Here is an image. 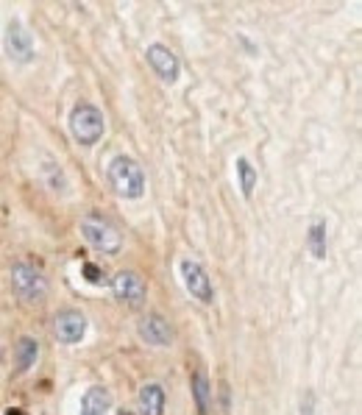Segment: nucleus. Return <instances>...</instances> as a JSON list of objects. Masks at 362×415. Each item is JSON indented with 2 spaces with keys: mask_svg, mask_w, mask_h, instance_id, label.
<instances>
[{
  "mask_svg": "<svg viewBox=\"0 0 362 415\" xmlns=\"http://www.w3.org/2000/svg\"><path fill=\"white\" fill-rule=\"evenodd\" d=\"M106 179L120 198L134 201V198H142L145 192V173L131 156H114L106 168Z\"/></svg>",
  "mask_w": 362,
  "mask_h": 415,
  "instance_id": "f257e3e1",
  "label": "nucleus"
},
{
  "mask_svg": "<svg viewBox=\"0 0 362 415\" xmlns=\"http://www.w3.org/2000/svg\"><path fill=\"white\" fill-rule=\"evenodd\" d=\"M70 131L76 136V143L81 145H95L103 131H106V123H103V114L98 106L92 103H79L70 114Z\"/></svg>",
  "mask_w": 362,
  "mask_h": 415,
  "instance_id": "f03ea898",
  "label": "nucleus"
},
{
  "mask_svg": "<svg viewBox=\"0 0 362 415\" xmlns=\"http://www.w3.org/2000/svg\"><path fill=\"white\" fill-rule=\"evenodd\" d=\"M81 234H84V240H87L95 251H101V254L114 256V254H120V248H123L120 232H117L106 218H101V215H87V218L81 221Z\"/></svg>",
  "mask_w": 362,
  "mask_h": 415,
  "instance_id": "7ed1b4c3",
  "label": "nucleus"
},
{
  "mask_svg": "<svg viewBox=\"0 0 362 415\" xmlns=\"http://www.w3.org/2000/svg\"><path fill=\"white\" fill-rule=\"evenodd\" d=\"M12 287L14 293L26 301V304H37L48 296V279H45V273L28 262H17L12 267Z\"/></svg>",
  "mask_w": 362,
  "mask_h": 415,
  "instance_id": "20e7f679",
  "label": "nucleus"
},
{
  "mask_svg": "<svg viewBox=\"0 0 362 415\" xmlns=\"http://www.w3.org/2000/svg\"><path fill=\"white\" fill-rule=\"evenodd\" d=\"M181 270V279H184V287L192 298H198L201 304H212L214 293H212V282H209V273L195 262V259H181L179 265Z\"/></svg>",
  "mask_w": 362,
  "mask_h": 415,
  "instance_id": "39448f33",
  "label": "nucleus"
},
{
  "mask_svg": "<svg viewBox=\"0 0 362 415\" xmlns=\"http://www.w3.org/2000/svg\"><path fill=\"white\" fill-rule=\"evenodd\" d=\"M145 59H148V64H151V70L165 81V84H176L179 81V73H181V61H179V56L170 50V48H165V45H148V50H145Z\"/></svg>",
  "mask_w": 362,
  "mask_h": 415,
  "instance_id": "423d86ee",
  "label": "nucleus"
},
{
  "mask_svg": "<svg viewBox=\"0 0 362 415\" xmlns=\"http://www.w3.org/2000/svg\"><path fill=\"white\" fill-rule=\"evenodd\" d=\"M112 293L117 301L128 304V307H139L148 296V287H145L142 276L134 273V270H120L114 279H112Z\"/></svg>",
  "mask_w": 362,
  "mask_h": 415,
  "instance_id": "0eeeda50",
  "label": "nucleus"
},
{
  "mask_svg": "<svg viewBox=\"0 0 362 415\" xmlns=\"http://www.w3.org/2000/svg\"><path fill=\"white\" fill-rule=\"evenodd\" d=\"M53 332H56V340L64 343V345H76L84 340L87 334V318L79 312V310H61L53 321Z\"/></svg>",
  "mask_w": 362,
  "mask_h": 415,
  "instance_id": "6e6552de",
  "label": "nucleus"
},
{
  "mask_svg": "<svg viewBox=\"0 0 362 415\" xmlns=\"http://www.w3.org/2000/svg\"><path fill=\"white\" fill-rule=\"evenodd\" d=\"M3 45H6V53L12 61L17 64H28L34 59V39L31 34L23 28V23L12 20L9 28H6V37H3Z\"/></svg>",
  "mask_w": 362,
  "mask_h": 415,
  "instance_id": "1a4fd4ad",
  "label": "nucleus"
},
{
  "mask_svg": "<svg viewBox=\"0 0 362 415\" xmlns=\"http://www.w3.org/2000/svg\"><path fill=\"white\" fill-rule=\"evenodd\" d=\"M137 332H139V337L145 343L157 345V349H165V345L173 343V329H170V323L162 315H145V318H139Z\"/></svg>",
  "mask_w": 362,
  "mask_h": 415,
  "instance_id": "9d476101",
  "label": "nucleus"
},
{
  "mask_svg": "<svg viewBox=\"0 0 362 415\" xmlns=\"http://www.w3.org/2000/svg\"><path fill=\"white\" fill-rule=\"evenodd\" d=\"M165 412V387L159 382H148L139 390V415H162Z\"/></svg>",
  "mask_w": 362,
  "mask_h": 415,
  "instance_id": "9b49d317",
  "label": "nucleus"
},
{
  "mask_svg": "<svg viewBox=\"0 0 362 415\" xmlns=\"http://www.w3.org/2000/svg\"><path fill=\"white\" fill-rule=\"evenodd\" d=\"M109 407H112V396H109V390L101 387V385L90 387V390L84 393V398H81V415H106Z\"/></svg>",
  "mask_w": 362,
  "mask_h": 415,
  "instance_id": "f8f14e48",
  "label": "nucleus"
},
{
  "mask_svg": "<svg viewBox=\"0 0 362 415\" xmlns=\"http://www.w3.org/2000/svg\"><path fill=\"white\" fill-rule=\"evenodd\" d=\"M37 357H39V343L34 337H20L17 345H14V368H17V374L31 371Z\"/></svg>",
  "mask_w": 362,
  "mask_h": 415,
  "instance_id": "ddd939ff",
  "label": "nucleus"
},
{
  "mask_svg": "<svg viewBox=\"0 0 362 415\" xmlns=\"http://www.w3.org/2000/svg\"><path fill=\"white\" fill-rule=\"evenodd\" d=\"M190 385H192V398H195L198 415H209V409H212V385H209L206 374H203V371H195Z\"/></svg>",
  "mask_w": 362,
  "mask_h": 415,
  "instance_id": "4468645a",
  "label": "nucleus"
},
{
  "mask_svg": "<svg viewBox=\"0 0 362 415\" xmlns=\"http://www.w3.org/2000/svg\"><path fill=\"white\" fill-rule=\"evenodd\" d=\"M237 179H240V190L245 198L254 195V187H257V170L251 168L248 159H237Z\"/></svg>",
  "mask_w": 362,
  "mask_h": 415,
  "instance_id": "2eb2a0df",
  "label": "nucleus"
},
{
  "mask_svg": "<svg viewBox=\"0 0 362 415\" xmlns=\"http://www.w3.org/2000/svg\"><path fill=\"white\" fill-rule=\"evenodd\" d=\"M310 251H312V256L315 259H323L326 256V223H312V229H310Z\"/></svg>",
  "mask_w": 362,
  "mask_h": 415,
  "instance_id": "dca6fc26",
  "label": "nucleus"
},
{
  "mask_svg": "<svg viewBox=\"0 0 362 415\" xmlns=\"http://www.w3.org/2000/svg\"><path fill=\"white\" fill-rule=\"evenodd\" d=\"M84 276H87V279H90L92 285H98V282H101V270H98L95 265H90V262L84 265Z\"/></svg>",
  "mask_w": 362,
  "mask_h": 415,
  "instance_id": "f3484780",
  "label": "nucleus"
},
{
  "mask_svg": "<svg viewBox=\"0 0 362 415\" xmlns=\"http://www.w3.org/2000/svg\"><path fill=\"white\" fill-rule=\"evenodd\" d=\"M312 404H315V396H312V393H304V401H301V415H312Z\"/></svg>",
  "mask_w": 362,
  "mask_h": 415,
  "instance_id": "a211bd4d",
  "label": "nucleus"
},
{
  "mask_svg": "<svg viewBox=\"0 0 362 415\" xmlns=\"http://www.w3.org/2000/svg\"><path fill=\"white\" fill-rule=\"evenodd\" d=\"M6 415H26V412H23V409H9Z\"/></svg>",
  "mask_w": 362,
  "mask_h": 415,
  "instance_id": "6ab92c4d",
  "label": "nucleus"
},
{
  "mask_svg": "<svg viewBox=\"0 0 362 415\" xmlns=\"http://www.w3.org/2000/svg\"><path fill=\"white\" fill-rule=\"evenodd\" d=\"M117 415H134V412H128V409H120V412H117Z\"/></svg>",
  "mask_w": 362,
  "mask_h": 415,
  "instance_id": "aec40b11",
  "label": "nucleus"
}]
</instances>
